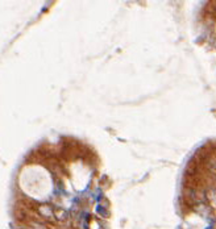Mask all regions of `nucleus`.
I'll use <instances>...</instances> for the list:
<instances>
[{"label": "nucleus", "mask_w": 216, "mask_h": 229, "mask_svg": "<svg viewBox=\"0 0 216 229\" xmlns=\"http://www.w3.org/2000/svg\"><path fill=\"white\" fill-rule=\"evenodd\" d=\"M40 213H41V216H44L45 219L52 217V216H53V211H52V208H50V207H41V208H40Z\"/></svg>", "instance_id": "obj_1"}, {"label": "nucleus", "mask_w": 216, "mask_h": 229, "mask_svg": "<svg viewBox=\"0 0 216 229\" xmlns=\"http://www.w3.org/2000/svg\"><path fill=\"white\" fill-rule=\"evenodd\" d=\"M54 216L58 220H65L66 217H67V212L65 211V209H55V212H54Z\"/></svg>", "instance_id": "obj_2"}, {"label": "nucleus", "mask_w": 216, "mask_h": 229, "mask_svg": "<svg viewBox=\"0 0 216 229\" xmlns=\"http://www.w3.org/2000/svg\"><path fill=\"white\" fill-rule=\"evenodd\" d=\"M206 229H213V228H212V226H207Z\"/></svg>", "instance_id": "obj_3"}]
</instances>
